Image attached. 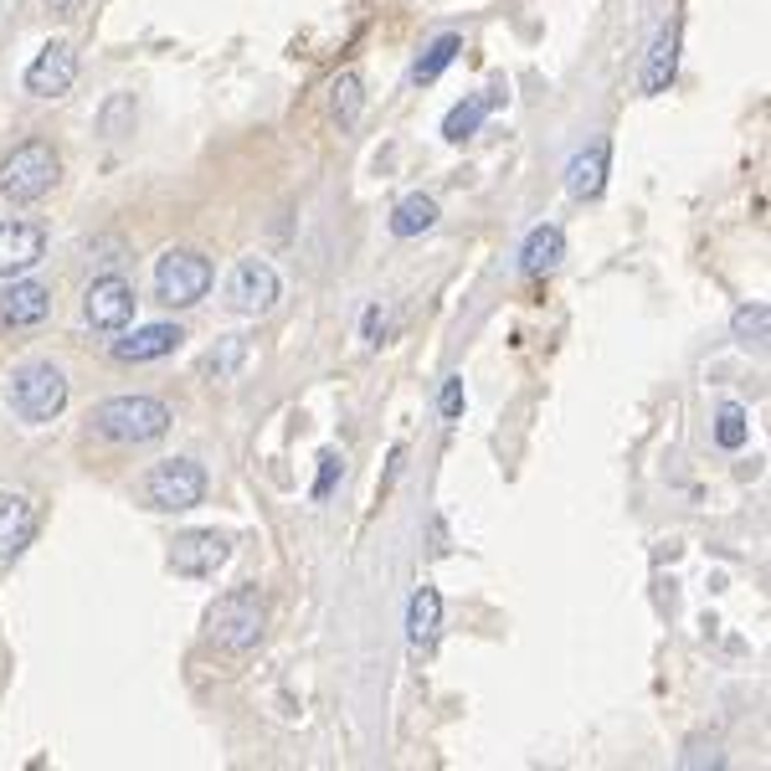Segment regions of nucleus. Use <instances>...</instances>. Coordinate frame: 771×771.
Wrapping results in <instances>:
<instances>
[{
	"mask_svg": "<svg viewBox=\"0 0 771 771\" xmlns=\"http://www.w3.org/2000/svg\"><path fill=\"white\" fill-rule=\"evenodd\" d=\"M206 637L217 643L221 654H248L252 643L263 637V587L242 582V587L221 591L217 602L206 607Z\"/></svg>",
	"mask_w": 771,
	"mask_h": 771,
	"instance_id": "1",
	"label": "nucleus"
},
{
	"mask_svg": "<svg viewBox=\"0 0 771 771\" xmlns=\"http://www.w3.org/2000/svg\"><path fill=\"white\" fill-rule=\"evenodd\" d=\"M93 433L108 442H154L170 433V406L154 396H114L93 406Z\"/></svg>",
	"mask_w": 771,
	"mask_h": 771,
	"instance_id": "2",
	"label": "nucleus"
},
{
	"mask_svg": "<svg viewBox=\"0 0 771 771\" xmlns=\"http://www.w3.org/2000/svg\"><path fill=\"white\" fill-rule=\"evenodd\" d=\"M57 150H51L47 139H26V145H16V150L0 160V196L16 206H32L42 202L51 185H57Z\"/></svg>",
	"mask_w": 771,
	"mask_h": 771,
	"instance_id": "3",
	"label": "nucleus"
},
{
	"mask_svg": "<svg viewBox=\"0 0 771 771\" xmlns=\"http://www.w3.org/2000/svg\"><path fill=\"white\" fill-rule=\"evenodd\" d=\"M139 499L160 509V515H175V509H196L206 499V469L196 458H165L154 463L145 479H139Z\"/></svg>",
	"mask_w": 771,
	"mask_h": 771,
	"instance_id": "4",
	"label": "nucleus"
},
{
	"mask_svg": "<svg viewBox=\"0 0 771 771\" xmlns=\"http://www.w3.org/2000/svg\"><path fill=\"white\" fill-rule=\"evenodd\" d=\"M11 412L21 422H51L62 406H68V376L51 366V360H32L11 376Z\"/></svg>",
	"mask_w": 771,
	"mask_h": 771,
	"instance_id": "5",
	"label": "nucleus"
},
{
	"mask_svg": "<svg viewBox=\"0 0 771 771\" xmlns=\"http://www.w3.org/2000/svg\"><path fill=\"white\" fill-rule=\"evenodd\" d=\"M154 294L170 309H191L211 294V263H206L196 248H170L160 263H154Z\"/></svg>",
	"mask_w": 771,
	"mask_h": 771,
	"instance_id": "6",
	"label": "nucleus"
},
{
	"mask_svg": "<svg viewBox=\"0 0 771 771\" xmlns=\"http://www.w3.org/2000/svg\"><path fill=\"white\" fill-rule=\"evenodd\" d=\"M227 555H232V540L221 530H185L170 545V571L185 576V582H206V576H217L227 566Z\"/></svg>",
	"mask_w": 771,
	"mask_h": 771,
	"instance_id": "7",
	"label": "nucleus"
},
{
	"mask_svg": "<svg viewBox=\"0 0 771 771\" xmlns=\"http://www.w3.org/2000/svg\"><path fill=\"white\" fill-rule=\"evenodd\" d=\"M227 303L237 314H268L278 303V273L263 263V257H242L227 278Z\"/></svg>",
	"mask_w": 771,
	"mask_h": 771,
	"instance_id": "8",
	"label": "nucleus"
},
{
	"mask_svg": "<svg viewBox=\"0 0 771 771\" xmlns=\"http://www.w3.org/2000/svg\"><path fill=\"white\" fill-rule=\"evenodd\" d=\"M78 78V51L68 42H47V47L36 51V62L26 68V93L32 99H62Z\"/></svg>",
	"mask_w": 771,
	"mask_h": 771,
	"instance_id": "9",
	"label": "nucleus"
},
{
	"mask_svg": "<svg viewBox=\"0 0 771 771\" xmlns=\"http://www.w3.org/2000/svg\"><path fill=\"white\" fill-rule=\"evenodd\" d=\"M83 314L93 330H124L135 319V288L124 284L118 273H108V278H99L83 294Z\"/></svg>",
	"mask_w": 771,
	"mask_h": 771,
	"instance_id": "10",
	"label": "nucleus"
},
{
	"mask_svg": "<svg viewBox=\"0 0 771 771\" xmlns=\"http://www.w3.org/2000/svg\"><path fill=\"white\" fill-rule=\"evenodd\" d=\"M47 257V232L36 221H0V278L26 273Z\"/></svg>",
	"mask_w": 771,
	"mask_h": 771,
	"instance_id": "11",
	"label": "nucleus"
},
{
	"mask_svg": "<svg viewBox=\"0 0 771 771\" xmlns=\"http://www.w3.org/2000/svg\"><path fill=\"white\" fill-rule=\"evenodd\" d=\"M51 314V288L47 284H11L0 294V324L5 330H36L42 319Z\"/></svg>",
	"mask_w": 771,
	"mask_h": 771,
	"instance_id": "12",
	"label": "nucleus"
},
{
	"mask_svg": "<svg viewBox=\"0 0 771 771\" xmlns=\"http://www.w3.org/2000/svg\"><path fill=\"white\" fill-rule=\"evenodd\" d=\"M36 536V504L26 494H0V561H16Z\"/></svg>",
	"mask_w": 771,
	"mask_h": 771,
	"instance_id": "13",
	"label": "nucleus"
},
{
	"mask_svg": "<svg viewBox=\"0 0 771 771\" xmlns=\"http://www.w3.org/2000/svg\"><path fill=\"white\" fill-rule=\"evenodd\" d=\"M607 160H612V145L597 139V145H587V150L566 165V191L576 196V202H597V196L607 191Z\"/></svg>",
	"mask_w": 771,
	"mask_h": 771,
	"instance_id": "14",
	"label": "nucleus"
},
{
	"mask_svg": "<svg viewBox=\"0 0 771 771\" xmlns=\"http://www.w3.org/2000/svg\"><path fill=\"white\" fill-rule=\"evenodd\" d=\"M181 330L175 324H145V330H135V335H124V340H114L108 350H114V360H160V355H170L175 345H181Z\"/></svg>",
	"mask_w": 771,
	"mask_h": 771,
	"instance_id": "15",
	"label": "nucleus"
},
{
	"mask_svg": "<svg viewBox=\"0 0 771 771\" xmlns=\"http://www.w3.org/2000/svg\"><path fill=\"white\" fill-rule=\"evenodd\" d=\"M679 72V21H669L664 32L654 36L648 47V62H643V93H664Z\"/></svg>",
	"mask_w": 771,
	"mask_h": 771,
	"instance_id": "16",
	"label": "nucleus"
},
{
	"mask_svg": "<svg viewBox=\"0 0 771 771\" xmlns=\"http://www.w3.org/2000/svg\"><path fill=\"white\" fill-rule=\"evenodd\" d=\"M561 257H566V237H561V227H536V232L525 237L520 273L525 278H545V273L561 268Z\"/></svg>",
	"mask_w": 771,
	"mask_h": 771,
	"instance_id": "17",
	"label": "nucleus"
},
{
	"mask_svg": "<svg viewBox=\"0 0 771 771\" xmlns=\"http://www.w3.org/2000/svg\"><path fill=\"white\" fill-rule=\"evenodd\" d=\"M437 622H442V597H437V587H417L412 591V607H406V637H412V648H427V643H433Z\"/></svg>",
	"mask_w": 771,
	"mask_h": 771,
	"instance_id": "18",
	"label": "nucleus"
},
{
	"mask_svg": "<svg viewBox=\"0 0 771 771\" xmlns=\"http://www.w3.org/2000/svg\"><path fill=\"white\" fill-rule=\"evenodd\" d=\"M458 51H463V36H453V32H448V36H437V42H433V47H427V51H422V57H417V68H412V83H437V78H442V72H448V68H453V57H458Z\"/></svg>",
	"mask_w": 771,
	"mask_h": 771,
	"instance_id": "19",
	"label": "nucleus"
},
{
	"mask_svg": "<svg viewBox=\"0 0 771 771\" xmlns=\"http://www.w3.org/2000/svg\"><path fill=\"white\" fill-rule=\"evenodd\" d=\"M366 108V83L355 78V72H340L335 83H330V114L340 118V129H350L355 118Z\"/></svg>",
	"mask_w": 771,
	"mask_h": 771,
	"instance_id": "20",
	"label": "nucleus"
},
{
	"mask_svg": "<svg viewBox=\"0 0 771 771\" xmlns=\"http://www.w3.org/2000/svg\"><path fill=\"white\" fill-rule=\"evenodd\" d=\"M437 227V202L433 196H406L396 211H391V232L396 237H417V232H433Z\"/></svg>",
	"mask_w": 771,
	"mask_h": 771,
	"instance_id": "21",
	"label": "nucleus"
},
{
	"mask_svg": "<svg viewBox=\"0 0 771 771\" xmlns=\"http://www.w3.org/2000/svg\"><path fill=\"white\" fill-rule=\"evenodd\" d=\"M242 360H248V340L232 335V340H221V345H211V350L202 355V366H196V370H202L206 381H232Z\"/></svg>",
	"mask_w": 771,
	"mask_h": 771,
	"instance_id": "22",
	"label": "nucleus"
},
{
	"mask_svg": "<svg viewBox=\"0 0 771 771\" xmlns=\"http://www.w3.org/2000/svg\"><path fill=\"white\" fill-rule=\"evenodd\" d=\"M494 114L488 108V99H463V103H453V114L442 118V139H453V145H463L469 135H479V124Z\"/></svg>",
	"mask_w": 771,
	"mask_h": 771,
	"instance_id": "23",
	"label": "nucleus"
},
{
	"mask_svg": "<svg viewBox=\"0 0 771 771\" xmlns=\"http://www.w3.org/2000/svg\"><path fill=\"white\" fill-rule=\"evenodd\" d=\"M736 340L740 345H761V340H767V303L736 309Z\"/></svg>",
	"mask_w": 771,
	"mask_h": 771,
	"instance_id": "24",
	"label": "nucleus"
},
{
	"mask_svg": "<svg viewBox=\"0 0 771 771\" xmlns=\"http://www.w3.org/2000/svg\"><path fill=\"white\" fill-rule=\"evenodd\" d=\"M124 257H129V252H124V242H118V237H99V242L88 248V263H93V268H103V273H114Z\"/></svg>",
	"mask_w": 771,
	"mask_h": 771,
	"instance_id": "25",
	"label": "nucleus"
},
{
	"mask_svg": "<svg viewBox=\"0 0 771 771\" xmlns=\"http://www.w3.org/2000/svg\"><path fill=\"white\" fill-rule=\"evenodd\" d=\"M715 437H721V448H740V442H746V412H740V406H721Z\"/></svg>",
	"mask_w": 771,
	"mask_h": 771,
	"instance_id": "26",
	"label": "nucleus"
},
{
	"mask_svg": "<svg viewBox=\"0 0 771 771\" xmlns=\"http://www.w3.org/2000/svg\"><path fill=\"white\" fill-rule=\"evenodd\" d=\"M124 118H135V99L129 93H118V99H108V108H103V135L118 139V129H124Z\"/></svg>",
	"mask_w": 771,
	"mask_h": 771,
	"instance_id": "27",
	"label": "nucleus"
},
{
	"mask_svg": "<svg viewBox=\"0 0 771 771\" xmlns=\"http://www.w3.org/2000/svg\"><path fill=\"white\" fill-rule=\"evenodd\" d=\"M340 469H345V458H340V453H324V458H319V484H314V499H330V488H335Z\"/></svg>",
	"mask_w": 771,
	"mask_h": 771,
	"instance_id": "28",
	"label": "nucleus"
},
{
	"mask_svg": "<svg viewBox=\"0 0 771 771\" xmlns=\"http://www.w3.org/2000/svg\"><path fill=\"white\" fill-rule=\"evenodd\" d=\"M442 417H458V412H463V381H448L442 386Z\"/></svg>",
	"mask_w": 771,
	"mask_h": 771,
	"instance_id": "29",
	"label": "nucleus"
},
{
	"mask_svg": "<svg viewBox=\"0 0 771 771\" xmlns=\"http://www.w3.org/2000/svg\"><path fill=\"white\" fill-rule=\"evenodd\" d=\"M381 335H386V314L381 309H366V340L370 345H381Z\"/></svg>",
	"mask_w": 771,
	"mask_h": 771,
	"instance_id": "30",
	"label": "nucleus"
},
{
	"mask_svg": "<svg viewBox=\"0 0 771 771\" xmlns=\"http://www.w3.org/2000/svg\"><path fill=\"white\" fill-rule=\"evenodd\" d=\"M78 5H83V0H47V11L57 21H68V16H78Z\"/></svg>",
	"mask_w": 771,
	"mask_h": 771,
	"instance_id": "31",
	"label": "nucleus"
}]
</instances>
